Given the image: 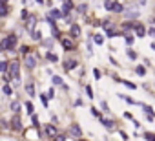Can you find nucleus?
Returning <instances> with one entry per match:
<instances>
[{
    "label": "nucleus",
    "mask_w": 155,
    "mask_h": 141,
    "mask_svg": "<svg viewBox=\"0 0 155 141\" xmlns=\"http://www.w3.org/2000/svg\"><path fill=\"white\" fill-rule=\"evenodd\" d=\"M17 46V37L15 35H9L6 39H2V44H0V48L2 50H13Z\"/></svg>",
    "instance_id": "nucleus-1"
},
{
    "label": "nucleus",
    "mask_w": 155,
    "mask_h": 141,
    "mask_svg": "<svg viewBox=\"0 0 155 141\" xmlns=\"http://www.w3.org/2000/svg\"><path fill=\"white\" fill-rule=\"evenodd\" d=\"M104 8H106V9H110V11H117V13L124 11V8H122V4H120V2H104Z\"/></svg>",
    "instance_id": "nucleus-2"
},
{
    "label": "nucleus",
    "mask_w": 155,
    "mask_h": 141,
    "mask_svg": "<svg viewBox=\"0 0 155 141\" xmlns=\"http://www.w3.org/2000/svg\"><path fill=\"white\" fill-rule=\"evenodd\" d=\"M18 72H20L18 62H17V60H15V62H11V64H9V74H11V77H13V79H18Z\"/></svg>",
    "instance_id": "nucleus-3"
},
{
    "label": "nucleus",
    "mask_w": 155,
    "mask_h": 141,
    "mask_svg": "<svg viewBox=\"0 0 155 141\" xmlns=\"http://www.w3.org/2000/svg\"><path fill=\"white\" fill-rule=\"evenodd\" d=\"M24 62H26V66H28L29 70H33V68L37 66V57L29 53V55H26V59H24Z\"/></svg>",
    "instance_id": "nucleus-4"
},
{
    "label": "nucleus",
    "mask_w": 155,
    "mask_h": 141,
    "mask_svg": "<svg viewBox=\"0 0 155 141\" xmlns=\"http://www.w3.org/2000/svg\"><path fill=\"white\" fill-rule=\"evenodd\" d=\"M11 128H13V130H22V121H20L18 115H15V117L11 119Z\"/></svg>",
    "instance_id": "nucleus-5"
},
{
    "label": "nucleus",
    "mask_w": 155,
    "mask_h": 141,
    "mask_svg": "<svg viewBox=\"0 0 155 141\" xmlns=\"http://www.w3.org/2000/svg\"><path fill=\"white\" fill-rule=\"evenodd\" d=\"M64 50H73V39H60Z\"/></svg>",
    "instance_id": "nucleus-6"
},
{
    "label": "nucleus",
    "mask_w": 155,
    "mask_h": 141,
    "mask_svg": "<svg viewBox=\"0 0 155 141\" xmlns=\"http://www.w3.org/2000/svg\"><path fill=\"white\" fill-rule=\"evenodd\" d=\"M44 132H46L48 136H57V126H53V125H44Z\"/></svg>",
    "instance_id": "nucleus-7"
},
{
    "label": "nucleus",
    "mask_w": 155,
    "mask_h": 141,
    "mask_svg": "<svg viewBox=\"0 0 155 141\" xmlns=\"http://www.w3.org/2000/svg\"><path fill=\"white\" fill-rule=\"evenodd\" d=\"M69 31H71V37H79V35H81V28H79V24H71Z\"/></svg>",
    "instance_id": "nucleus-8"
},
{
    "label": "nucleus",
    "mask_w": 155,
    "mask_h": 141,
    "mask_svg": "<svg viewBox=\"0 0 155 141\" xmlns=\"http://www.w3.org/2000/svg\"><path fill=\"white\" fill-rule=\"evenodd\" d=\"M71 136H75V137H81V136H82V130H81L79 125H73V126H71Z\"/></svg>",
    "instance_id": "nucleus-9"
},
{
    "label": "nucleus",
    "mask_w": 155,
    "mask_h": 141,
    "mask_svg": "<svg viewBox=\"0 0 155 141\" xmlns=\"http://www.w3.org/2000/svg\"><path fill=\"white\" fill-rule=\"evenodd\" d=\"M101 123H102V126H106V128H110V130L115 126V123H113L111 119H106V117H101Z\"/></svg>",
    "instance_id": "nucleus-10"
},
{
    "label": "nucleus",
    "mask_w": 155,
    "mask_h": 141,
    "mask_svg": "<svg viewBox=\"0 0 155 141\" xmlns=\"http://www.w3.org/2000/svg\"><path fill=\"white\" fill-rule=\"evenodd\" d=\"M71 9H73V2H64V4H62V13H64V15H68Z\"/></svg>",
    "instance_id": "nucleus-11"
},
{
    "label": "nucleus",
    "mask_w": 155,
    "mask_h": 141,
    "mask_svg": "<svg viewBox=\"0 0 155 141\" xmlns=\"http://www.w3.org/2000/svg\"><path fill=\"white\" fill-rule=\"evenodd\" d=\"M8 11H9L8 9V2H0V15L4 17V15H8Z\"/></svg>",
    "instance_id": "nucleus-12"
},
{
    "label": "nucleus",
    "mask_w": 155,
    "mask_h": 141,
    "mask_svg": "<svg viewBox=\"0 0 155 141\" xmlns=\"http://www.w3.org/2000/svg\"><path fill=\"white\" fill-rule=\"evenodd\" d=\"M48 15H49L51 19H60V17H62L64 13H62V11H58V9H53V11H49Z\"/></svg>",
    "instance_id": "nucleus-13"
},
{
    "label": "nucleus",
    "mask_w": 155,
    "mask_h": 141,
    "mask_svg": "<svg viewBox=\"0 0 155 141\" xmlns=\"http://www.w3.org/2000/svg\"><path fill=\"white\" fill-rule=\"evenodd\" d=\"M137 26H139L137 22H124V24H122L124 29H137Z\"/></svg>",
    "instance_id": "nucleus-14"
},
{
    "label": "nucleus",
    "mask_w": 155,
    "mask_h": 141,
    "mask_svg": "<svg viewBox=\"0 0 155 141\" xmlns=\"http://www.w3.org/2000/svg\"><path fill=\"white\" fill-rule=\"evenodd\" d=\"M142 108H144V112L148 114V121H153V110H151V106H146V105H144Z\"/></svg>",
    "instance_id": "nucleus-15"
},
{
    "label": "nucleus",
    "mask_w": 155,
    "mask_h": 141,
    "mask_svg": "<svg viewBox=\"0 0 155 141\" xmlns=\"http://www.w3.org/2000/svg\"><path fill=\"white\" fill-rule=\"evenodd\" d=\"M28 29L35 33V17H29V20H28Z\"/></svg>",
    "instance_id": "nucleus-16"
},
{
    "label": "nucleus",
    "mask_w": 155,
    "mask_h": 141,
    "mask_svg": "<svg viewBox=\"0 0 155 141\" xmlns=\"http://www.w3.org/2000/svg\"><path fill=\"white\" fill-rule=\"evenodd\" d=\"M75 66H77V62L71 60V59H68V60L64 62V68H66V70H71V68H75Z\"/></svg>",
    "instance_id": "nucleus-17"
},
{
    "label": "nucleus",
    "mask_w": 155,
    "mask_h": 141,
    "mask_svg": "<svg viewBox=\"0 0 155 141\" xmlns=\"http://www.w3.org/2000/svg\"><path fill=\"white\" fill-rule=\"evenodd\" d=\"M135 31H137V35H139V37H144V35H146V29H144V26H142V24H139Z\"/></svg>",
    "instance_id": "nucleus-18"
},
{
    "label": "nucleus",
    "mask_w": 155,
    "mask_h": 141,
    "mask_svg": "<svg viewBox=\"0 0 155 141\" xmlns=\"http://www.w3.org/2000/svg\"><path fill=\"white\" fill-rule=\"evenodd\" d=\"M135 74H137V75H140V77H142V75H146V70H144V66H137Z\"/></svg>",
    "instance_id": "nucleus-19"
},
{
    "label": "nucleus",
    "mask_w": 155,
    "mask_h": 141,
    "mask_svg": "<svg viewBox=\"0 0 155 141\" xmlns=\"http://www.w3.org/2000/svg\"><path fill=\"white\" fill-rule=\"evenodd\" d=\"M26 92L29 94V97H33V95H35V86H33V84H28V86H26Z\"/></svg>",
    "instance_id": "nucleus-20"
},
{
    "label": "nucleus",
    "mask_w": 155,
    "mask_h": 141,
    "mask_svg": "<svg viewBox=\"0 0 155 141\" xmlns=\"http://www.w3.org/2000/svg\"><path fill=\"white\" fill-rule=\"evenodd\" d=\"M93 40H95V44H102L104 42V35H95Z\"/></svg>",
    "instance_id": "nucleus-21"
},
{
    "label": "nucleus",
    "mask_w": 155,
    "mask_h": 141,
    "mask_svg": "<svg viewBox=\"0 0 155 141\" xmlns=\"http://www.w3.org/2000/svg\"><path fill=\"white\" fill-rule=\"evenodd\" d=\"M26 110H28V114H31V115H33V112H35V108H33L31 103H26Z\"/></svg>",
    "instance_id": "nucleus-22"
},
{
    "label": "nucleus",
    "mask_w": 155,
    "mask_h": 141,
    "mask_svg": "<svg viewBox=\"0 0 155 141\" xmlns=\"http://www.w3.org/2000/svg\"><path fill=\"white\" fill-rule=\"evenodd\" d=\"M144 139H148V141H155V134H150V132H146V134H144Z\"/></svg>",
    "instance_id": "nucleus-23"
},
{
    "label": "nucleus",
    "mask_w": 155,
    "mask_h": 141,
    "mask_svg": "<svg viewBox=\"0 0 155 141\" xmlns=\"http://www.w3.org/2000/svg\"><path fill=\"white\" fill-rule=\"evenodd\" d=\"M133 40H135V39H133V35H126V44H128V46H131V44H133Z\"/></svg>",
    "instance_id": "nucleus-24"
},
{
    "label": "nucleus",
    "mask_w": 155,
    "mask_h": 141,
    "mask_svg": "<svg viewBox=\"0 0 155 141\" xmlns=\"http://www.w3.org/2000/svg\"><path fill=\"white\" fill-rule=\"evenodd\" d=\"M128 57H130L131 60H135V59H137V53H135L133 50H128Z\"/></svg>",
    "instance_id": "nucleus-25"
},
{
    "label": "nucleus",
    "mask_w": 155,
    "mask_h": 141,
    "mask_svg": "<svg viewBox=\"0 0 155 141\" xmlns=\"http://www.w3.org/2000/svg\"><path fill=\"white\" fill-rule=\"evenodd\" d=\"M46 57H48V59H49L51 62H57V60H58V57H57V55H53V53H48Z\"/></svg>",
    "instance_id": "nucleus-26"
},
{
    "label": "nucleus",
    "mask_w": 155,
    "mask_h": 141,
    "mask_svg": "<svg viewBox=\"0 0 155 141\" xmlns=\"http://www.w3.org/2000/svg\"><path fill=\"white\" fill-rule=\"evenodd\" d=\"M0 70H2V72H6V70H9V68H8V62H6V60H2V62H0Z\"/></svg>",
    "instance_id": "nucleus-27"
},
{
    "label": "nucleus",
    "mask_w": 155,
    "mask_h": 141,
    "mask_svg": "<svg viewBox=\"0 0 155 141\" xmlns=\"http://www.w3.org/2000/svg\"><path fill=\"white\" fill-rule=\"evenodd\" d=\"M53 84H62V79L58 75H53Z\"/></svg>",
    "instance_id": "nucleus-28"
},
{
    "label": "nucleus",
    "mask_w": 155,
    "mask_h": 141,
    "mask_svg": "<svg viewBox=\"0 0 155 141\" xmlns=\"http://www.w3.org/2000/svg\"><path fill=\"white\" fill-rule=\"evenodd\" d=\"M122 83H124V84H126L128 88H131V90H135V84H133V83H130V81H122Z\"/></svg>",
    "instance_id": "nucleus-29"
},
{
    "label": "nucleus",
    "mask_w": 155,
    "mask_h": 141,
    "mask_svg": "<svg viewBox=\"0 0 155 141\" xmlns=\"http://www.w3.org/2000/svg\"><path fill=\"white\" fill-rule=\"evenodd\" d=\"M4 94H6V95H11V86L6 84V86H4Z\"/></svg>",
    "instance_id": "nucleus-30"
},
{
    "label": "nucleus",
    "mask_w": 155,
    "mask_h": 141,
    "mask_svg": "<svg viewBox=\"0 0 155 141\" xmlns=\"http://www.w3.org/2000/svg\"><path fill=\"white\" fill-rule=\"evenodd\" d=\"M86 94H88V97H90V99L93 97V90H91L90 86H86Z\"/></svg>",
    "instance_id": "nucleus-31"
},
{
    "label": "nucleus",
    "mask_w": 155,
    "mask_h": 141,
    "mask_svg": "<svg viewBox=\"0 0 155 141\" xmlns=\"http://www.w3.org/2000/svg\"><path fill=\"white\" fill-rule=\"evenodd\" d=\"M40 101H42V105H44V106H48V97H46L44 94L40 95Z\"/></svg>",
    "instance_id": "nucleus-32"
},
{
    "label": "nucleus",
    "mask_w": 155,
    "mask_h": 141,
    "mask_svg": "<svg viewBox=\"0 0 155 141\" xmlns=\"http://www.w3.org/2000/svg\"><path fill=\"white\" fill-rule=\"evenodd\" d=\"M11 108H13V112H18V110H20V105H18V103H13Z\"/></svg>",
    "instance_id": "nucleus-33"
},
{
    "label": "nucleus",
    "mask_w": 155,
    "mask_h": 141,
    "mask_svg": "<svg viewBox=\"0 0 155 141\" xmlns=\"http://www.w3.org/2000/svg\"><path fill=\"white\" fill-rule=\"evenodd\" d=\"M40 37H42L40 31H35V33H33V39H35V40H40Z\"/></svg>",
    "instance_id": "nucleus-34"
},
{
    "label": "nucleus",
    "mask_w": 155,
    "mask_h": 141,
    "mask_svg": "<svg viewBox=\"0 0 155 141\" xmlns=\"http://www.w3.org/2000/svg\"><path fill=\"white\" fill-rule=\"evenodd\" d=\"M31 121H33V126H38V117H37V115H33Z\"/></svg>",
    "instance_id": "nucleus-35"
},
{
    "label": "nucleus",
    "mask_w": 155,
    "mask_h": 141,
    "mask_svg": "<svg viewBox=\"0 0 155 141\" xmlns=\"http://www.w3.org/2000/svg\"><path fill=\"white\" fill-rule=\"evenodd\" d=\"M86 8H88V6H86V4H81V6H79V11H81V13H82V11H86Z\"/></svg>",
    "instance_id": "nucleus-36"
},
{
    "label": "nucleus",
    "mask_w": 155,
    "mask_h": 141,
    "mask_svg": "<svg viewBox=\"0 0 155 141\" xmlns=\"http://www.w3.org/2000/svg\"><path fill=\"white\" fill-rule=\"evenodd\" d=\"M137 15H139V13H137V11H133V13H131V11H130V13H128V17H130V19H135V17H137Z\"/></svg>",
    "instance_id": "nucleus-37"
},
{
    "label": "nucleus",
    "mask_w": 155,
    "mask_h": 141,
    "mask_svg": "<svg viewBox=\"0 0 155 141\" xmlns=\"http://www.w3.org/2000/svg\"><path fill=\"white\" fill-rule=\"evenodd\" d=\"M53 37H55V39H58V37H60V33L57 31V28H53Z\"/></svg>",
    "instance_id": "nucleus-38"
},
{
    "label": "nucleus",
    "mask_w": 155,
    "mask_h": 141,
    "mask_svg": "<svg viewBox=\"0 0 155 141\" xmlns=\"http://www.w3.org/2000/svg\"><path fill=\"white\" fill-rule=\"evenodd\" d=\"M93 75H95V79H101V72H99V70H95Z\"/></svg>",
    "instance_id": "nucleus-39"
},
{
    "label": "nucleus",
    "mask_w": 155,
    "mask_h": 141,
    "mask_svg": "<svg viewBox=\"0 0 155 141\" xmlns=\"http://www.w3.org/2000/svg\"><path fill=\"white\" fill-rule=\"evenodd\" d=\"M53 141H66V139H64V136H57V137H55Z\"/></svg>",
    "instance_id": "nucleus-40"
},
{
    "label": "nucleus",
    "mask_w": 155,
    "mask_h": 141,
    "mask_svg": "<svg viewBox=\"0 0 155 141\" xmlns=\"http://www.w3.org/2000/svg\"><path fill=\"white\" fill-rule=\"evenodd\" d=\"M124 99H126V103H131V105H133V103H135V101H133V99H131V97H126V95H124Z\"/></svg>",
    "instance_id": "nucleus-41"
},
{
    "label": "nucleus",
    "mask_w": 155,
    "mask_h": 141,
    "mask_svg": "<svg viewBox=\"0 0 155 141\" xmlns=\"http://www.w3.org/2000/svg\"><path fill=\"white\" fill-rule=\"evenodd\" d=\"M148 33H150V35H151V37H155V29H150V31H148Z\"/></svg>",
    "instance_id": "nucleus-42"
},
{
    "label": "nucleus",
    "mask_w": 155,
    "mask_h": 141,
    "mask_svg": "<svg viewBox=\"0 0 155 141\" xmlns=\"http://www.w3.org/2000/svg\"><path fill=\"white\" fill-rule=\"evenodd\" d=\"M151 50H155V42H153V44H151Z\"/></svg>",
    "instance_id": "nucleus-43"
}]
</instances>
